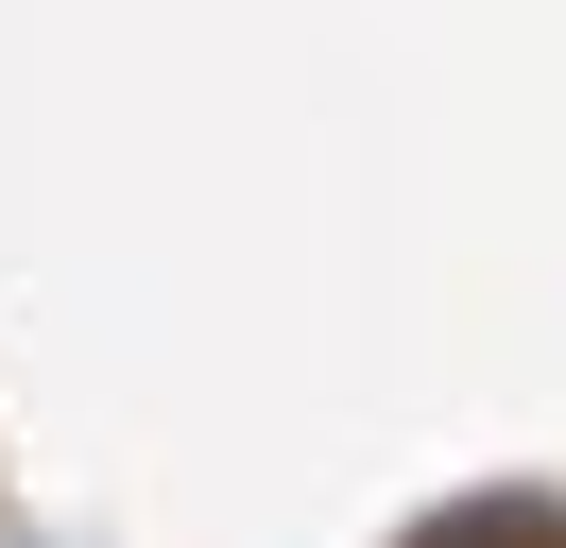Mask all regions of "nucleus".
Instances as JSON below:
<instances>
[{
	"label": "nucleus",
	"mask_w": 566,
	"mask_h": 548,
	"mask_svg": "<svg viewBox=\"0 0 566 548\" xmlns=\"http://www.w3.org/2000/svg\"><path fill=\"white\" fill-rule=\"evenodd\" d=\"M412 548H566V497H463V514H429Z\"/></svg>",
	"instance_id": "1"
}]
</instances>
